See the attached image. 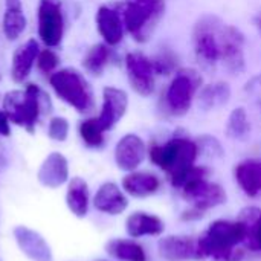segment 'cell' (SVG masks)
<instances>
[{
    "instance_id": "6da1fadb",
    "label": "cell",
    "mask_w": 261,
    "mask_h": 261,
    "mask_svg": "<svg viewBox=\"0 0 261 261\" xmlns=\"http://www.w3.org/2000/svg\"><path fill=\"white\" fill-rule=\"evenodd\" d=\"M197 240L203 258L240 261L243 251L237 249V246L246 242V228L239 220H216Z\"/></svg>"
},
{
    "instance_id": "7a4b0ae2",
    "label": "cell",
    "mask_w": 261,
    "mask_h": 261,
    "mask_svg": "<svg viewBox=\"0 0 261 261\" xmlns=\"http://www.w3.org/2000/svg\"><path fill=\"white\" fill-rule=\"evenodd\" d=\"M46 107L50 109L49 96L35 84H28L24 90L6 92L2 101V110L8 115L11 124L23 127L29 133H34Z\"/></svg>"
},
{
    "instance_id": "3957f363",
    "label": "cell",
    "mask_w": 261,
    "mask_h": 261,
    "mask_svg": "<svg viewBox=\"0 0 261 261\" xmlns=\"http://www.w3.org/2000/svg\"><path fill=\"white\" fill-rule=\"evenodd\" d=\"M150 161L170 176L171 184L194 167L199 156L197 142L176 136L164 145H153L148 151Z\"/></svg>"
},
{
    "instance_id": "277c9868",
    "label": "cell",
    "mask_w": 261,
    "mask_h": 261,
    "mask_svg": "<svg viewBox=\"0 0 261 261\" xmlns=\"http://www.w3.org/2000/svg\"><path fill=\"white\" fill-rule=\"evenodd\" d=\"M49 84L57 96L76 112L89 113L93 109L95 99L92 87L80 70L73 67L60 69L49 76Z\"/></svg>"
},
{
    "instance_id": "5b68a950",
    "label": "cell",
    "mask_w": 261,
    "mask_h": 261,
    "mask_svg": "<svg viewBox=\"0 0 261 261\" xmlns=\"http://www.w3.org/2000/svg\"><path fill=\"white\" fill-rule=\"evenodd\" d=\"M226 23L216 15H203L193 29V47L197 61L205 67H216L222 61L223 32Z\"/></svg>"
},
{
    "instance_id": "8992f818",
    "label": "cell",
    "mask_w": 261,
    "mask_h": 261,
    "mask_svg": "<svg viewBox=\"0 0 261 261\" xmlns=\"http://www.w3.org/2000/svg\"><path fill=\"white\" fill-rule=\"evenodd\" d=\"M165 11V0H127L122 6V20L127 32L139 43L153 34Z\"/></svg>"
},
{
    "instance_id": "52a82bcc",
    "label": "cell",
    "mask_w": 261,
    "mask_h": 261,
    "mask_svg": "<svg viewBox=\"0 0 261 261\" xmlns=\"http://www.w3.org/2000/svg\"><path fill=\"white\" fill-rule=\"evenodd\" d=\"M202 84V76L194 69H180L167 87L164 107L171 116H184L190 112L196 93Z\"/></svg>"
},
{
    "instance_id": "ba28073f",
    "label": "cell",
    "mask_w": 261,
    "mask_h": 261,
    "mask_svg": "<svg viewBox=\"0 0 261 261\" xmlns=\"http://www.w3.org/2000/svg\"><path fill=\"white\" fill-rule=\"evenodd\" d=\"M182 197L197 211H208L220 206L226 202V191L216 182L206 180V177H197L182 188Z\"/></svg>"
},
{
    "instance_id": "9c48e42d",
    "label": "cell",
    "mask_w": 261,
    "mask_h": 261,
    "mask_svg": "<svg viewBox=\"0 0 261 261\" xmlns=\"http://www.w3.org/2000/svg\"><path fill=\"white\" fill-rule=\"evenodd\" d=\"M64 34V17L61 0H40L38 3V37L47 47L61 43Z\"/></svg>"
},
{
    "instance_id": "30bf717a",
    "label": "cell",
    "mask_w": 261,
    "mask_h": 261,
    "mask_svg": "<svg viewBox=\"0 0 261 261\" xmlns=\"http://www.w3.org/2000/svg\"><path fill=\"white\" fill-rule=\"evenodd\" d=\"M125 70L132 89L141 96H150L154 92V67L151 58L142 52H130L125 57Z\"/></svg>"
},
{
    "instance_id": "8fae6325",
    "label": "cell",
    "mask_w": 261,
    "mask_h": 261,
    "mask_svg": "<svg viewBox=\"0 0 261 261\" xmlns=\"http://www.w3.org/2000/svg\"><path fill=\"white\" fill-rule=\"evenodd\" d=\"M158 249L167 261L203 260L199 240L188 236H167L159 240Z\"/></svg>"
},
{
    "instance_id": "7c38bea8",
    "label": "cell",
    "mask_w": 261,
    "mask_h": 261,
    "mask_svg": "<svg viewBox=\"0 0 261 261\" xmlns=\"http://www.w3.org/2000/svg\"><path fill=\"white\" fill-rule=\"evenodd\" d=\"M128 109V95L125 90L109 86L102 90V106L98 115V122L104 132L112 130L127 113Z\"/></svg>"
},
{
    "instance_id": "4fadbf2b",
    "label": "cell",
    "mask_w": 261,
    "mask_h": 261,
    "mask_svg": "<svg viewBox=\"0 0 261 261\" xmlns=\"http://www.w3.org/2000/svg\"><path fill=\"white\" fill-rule=\"evenodd\" d=\"M147 156L144 139L135 133L124 135L115 147V162L119 170L132 173L139 168Z\"/></svg>"
},
{
    "instance_id": "5bb4252c",
    "label": "cell",
    "mask_w": 261,
    "mask_h": 261,
    "mask_svg": "<svg viewBox=\"0 0 261 261\" xmlns=\"http://www.w3.org/2000/svg\"><path fill=\"white\" fill-rule=\"evenodd\" d=\"M12 236L18 249L31 261H54L52 249L40 232L20 225L12 229Z\"/></svg>"
},
{
    "instance_id": "9a60e30c",
    "label": "cell",
    "mask_w": 261,
    "mask_h": 261,
    "mask_svg": "<svg viewBox=\"0 0 261 261\" xmlns=\"http://www.w3.org/2000/svg\"><path fill=\"white\" fill-rule=\"evenodd\" d=\"M245 37L236 26L226 24L223 32V50L222 61L223 66L231 73H242L246 67L245 58Z\"/></svg>"
},
{
    "instance_id": "2e32d148",
    "label": "cell",
    "mask_w": 261,
    "mask_h": 261,
    "mask_svg": "<svg viewBox=\"0 0 261 261\" xmlns=\"http://www.w3.org/2000/svg\"><path fill=\"white\" fill-rule=\"evenodd\" d=\"M37 179L43 187L50 190L63 187L69 180V162L66 156L58 151L47 154L38 168Z\"/></svg>"
},
{
    "instance_id": "e0dca14e",
    "label": "cell",
    "mask_w": 261,
    "mask_h": 261,
    "mask_svg": "<svg viewBox=\"0 0 261 261\" xmlns=\"http://www.w3.org/2000/svg\"><path fill=\"white\" fill-rule=\"evenodd\" d=\"M95 20H96V29L106 44L116 46L122 41L125 26H124L122 14H119L118 9L109 5H102L98 8Z\"/></svg>"
},
{
    "instance_id": "ac0fdd59",
    "label": "cell",
    "mask_w": 261,
    "mask_h": 261,
    "mask_svg": "<svg viewBox=\"0 0 261 261\" xmlns=\"http://www.w3.org/2000/svg\"><path fill=\"white\" fill-rule=\"evenodd\" d=\"M93 206L99 213L109 216H119L127 210L128 200L124 191L115 182H106L98 188L93 197Z\"/></svg>"
},
{
    "instance_id": "d6986e66",
    "label": "cell",
    "mask_w": 261,
    "mask_h": 261,
    "mask_svg": "<svg viewBox=\"0 0 261 261\" xmlns=\"http://www.w3.org/2000/svg\"><path fill=\"white\" fill-rule=\"evenodd\" d=\"M38 54L40 46L35 38H29L26 43L15 49L11 61V78L14 80V83L20 84L29 76L34 64L37 63Z\"/></svg>"
},
{
    "instance_id": "ffe728a7",
    "label": "cell",
    "mask_w": 261,
    "mask_h": 261,
    "mask_svg": "<svg viewBox=\"0 0 261 261\" xmlns=\"http://www.w3.org/2000/svg\"><path fill=\"white\" fill-rule=\"evenodd\" d=\"M164 229H165V223L162 222L161 217L144 211H136L130 214L125 220V231L130 239L161 236Z\"/></svg>"
},
{
    "instance_id": "44dd1931",
    "label": "cell",
    "mask_w": 261,
    "mask_h": 261,
    "mask_svg": "<svg viewBox=\"0 0 261 261\" xmlns=\"http://www.w3.org/2000/svg\"><path fill=\"white\" fill-rule=\"evenodd\" d=\"M161 188V180L148 171H132L122 179V190L136 199H145L156 194Z\"/></svg>"
},
{
    "instance_id": "7402d4cb",
    "label": "cell",
    "mask_w": 261,
    "mask_h": 261,
    "mask_svg": "<svg viewBox=\"0 0 261 261\" xmlns=\"http://www.w3.org/2000/svg\"><path fill=\"white\" fill-rule=\"evenodd\" d=\"M89 203H90V194H89V185L81 177H72L67 185L66 193V205L69 211L78 217L84 219L89 213Z\"/></svg>"
},
{
    "instance_id": "603a6c76",
    "label": "cell",
    "mask_w": 261,
    "mask_h": 261,
    "mask_svg": "<svg viewBox=\"0 0 261 261\" xmlns=\"http://www.w3.org/2000/svg\"><path fill=\"white\" fill-rule=\"evenodd\" d=\"M236 180L249 197H257L261 193V162L245 161L236 167Z\"/></svg>"
},
{
    "instance_id": "cb8c5ba5",
    "label": "cell",
    "mask_w": 261,
    "mask_h": 261,
    "mask_svg": "<svg viewBox=\"0 0 261 261\" xmlns=\"http://www.w3.org/2000/svg\"><path fill=\"white\" fill-rule=\"evenodd\" d=\"M26 29V17L20 0H6L3 14V34L8 40H17Z\"/></svg>"
},
{
    "instance_id": "d4e9b609",
    "label": "cell",
    "mask_w": 261,
    "mask_h": 261,
    "mask_svg": "<svg viewBox=\"0 0 261 261\" xmlns=\"http://www.w3.org/2000/svg\"><path fill=\"white\" fill-rule=\"evenodd\" d=\"M106 252L119 261H147L144 248L135 240L112 239L106 243Z\"/></svg>"
},
{
    "instance_id": "484cf974",
    "label": "cell",
    "mask_w": 261,
    "mask_h": 261,
    "mask_svg": "<svg viewBox=\"0 0 261 261\" xmlns=\"http://www.w3.org/2000/svg\"><path fill=\"white\" fill-rule=\"evenodd\" d=\"M231 99V87L225 81H219L214 84H206L199 92V106L203 110L219 109Z\"/></svg>"
},
{
    "instance_id": "4316f807",
    "label": "cell",
    "mask_w": 261,
    "mask_h": 261,
    "mask_svg": "<svg viewBox=\"0 0 261 261\" xmlns=\"http://www.w3.org/2000/svg\"><path fill=\"white\" fill-rule=\"evenodd\" d=\"M110 57H112V52H110L109 44L96 43L84 55L83 66L89 73H92L95 76H99L104 72V69L107 67V64L110 63Z\"/></svg>"
},
{
    "instance_id": "83f0119b",
    "label": "cell",
    "mask_w": 261,
    "mask_h": 261,
    "mask_svg": "<svg viewBox=\"0 0 261 261\" xmlns=\"http://www.w3.org/2000/svg\"><path fill=\"white\" fill-rule=\"evenodd\" d=\"M251 133V121L245 107L234 109L226 122V136L234 141H243Z\"/></svg>"
},
{
    "instance_id": "f1b7e54d",
    "label": "cell",
    "mask_w": 261,
    "mask_h": 261,
    "mask_svg": "<svg viewBox=\"0 0 261 261\" xmlns=\"http://www.w3.org/2000/svg\"><path fill=\"white\" fill-rule=\"evenodd\" d=\"M80 136L84 141V144L87 147L96 148L101 147L104 144V130L101 127V124L98 122V118H90L86 119L80 124Z\"/></svg>"
},
{
    "instance_id": "f546056e",
    "label": "cell",
    "mask_w": 261,
    "mask_h": 261,
    "mask_svg": "<svg viewBox=\"0 0 261 261\" xmlns=\"http://www.w3.org/2000/svg\"><path fill=\"white\" fill-rule=\"evenodd\" d=\"M156 75H170L177 69V57L173 50L164 47L158 52V55L151 60Z\"/></svg>"
},
{
    "instance_id": "4dcf8cb0",
    "label": "cell",
    "mask_w": 261,
    "mask_h": 261,
    "mask_svg": "<svg viewBox=\"0 0 261 261\" xmlns=\"http://www.w3.org/2000/svg\"><path fill=\"white\" fill-rule=\"evenodd\" d=\"M58 64H60V57L52 49L40 50V54L37 57V67L41 73H44V75L49 73V76H50Z\"/></svg>"
},
{
    "instance_id": "1f68e13d",
    "label": "cell",
    "mask_w": 261,
    "mask_h": 261,
    "mask_svg": "<svg viewBox=\"0 0 261 261\" xmlns=\"http://www.w3.org/2000/svg\"><path fill=\"white\" fill-rule=\"evenodd\" d=\"M47 136L57 142H64L69 136V122L63 116H55L49 121Z\"/></svg>"
},
{
    "instance_id": "d6a6232c",
    "label": "cell",
    "mask_w": 261,
    "mask_h": 261,
    "mask_svg": "<svg viewBox=\"0 0 261 261\" xmlns=\"http://www.w3.org/2000/svg\"><path fill=\"white\" fill-rule=\"evenodd\" d=\"M197 147H199V153H205V154H210L213 158L223 154V150H222L220 142L216 138H211V136L200 138L197 141Z\"/></svg>"
},
{
    "instance_id": "836d02e7",
    "label": "cell",
    "mask_w": 261,
    "mask_h": 261,
    "mask_svg": "<svg viewBox=\"0 0 261 261\" xmlns=\"http://www.w3.org/2000/svg\"><path fill=\"white\" fill-rule=\"evenodd\" d=\"M251 249L261 251V219L248 231V237L245 242Z\"/></svg>"
},
{
    "instance_id": "e575fe53",
    "label": "cell",
    "mask_w": 261,
    "mask_h": 261,
    "mask_svg": "<svg viewBox=\"0 0 261 261\" xmlns=\"http://www.w3.org/2000/svg\"><path fill=\"white\" fill-rule=\"evenodd\" d=\"M11 135V121L8 115L0 110V136H9Z\"/></svg>"
},
{
    "instance_id": "d590c367",
    "label": "cell",
    "mask_w": 261,
    "mask_h": 261,
    "mask_svg": "<svg viewBox=\"0 0 261 261\" xmlns=\"http://www.w3.org/2000/svg\"><path fill=\"white\" fill-rule=\"evenodd\" d=\"M3 167H5V159H3V156L0 154V170H2Z\"/></svg>"
},
{
    "instance_id": "8d00e7d4",
    "label": "cell",
    "mask_w": 261,
    "mask_h": 261,
    "mask_svg": "<svg viewBox=\"0 0 261 261\" xmlns=\"http://www.w3.org/2000/svg\"><path fill=\"white\" fill-rule=\"evenodd\" d=\"M258 26H260V29H261V17H260V20H258Z\"/></svg>"
},
{
    "instance_id": "74e56055",
    "label": "cell",
    "mask_w": 261,
    "mask_h": 261,
    "mask_svg": "<svg viewBox=\"0 0 261 261\" xmlns=\"http://www.w3.org/2000/svg\"><path fill=\"white\" fill-rule=\"evenodd\" d=\"M98 261H107V260H98Z\"/></svg>"
}]
</instances>
